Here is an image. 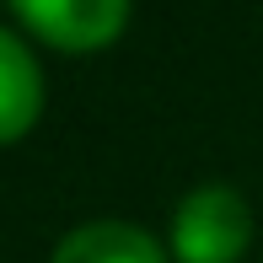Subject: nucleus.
I'll return each mask as SVG.
<instances>
[{
    "label": "nucleus",
    "instance_id": "f257e3e1",
    "mask_svg": "<svg viewBox=\"0 0 263 263\" xmlns=\"http://www.w3.org/2000/svg\"><path fill=\"white\" fill-rule=\"evenodd\" d=\"M253 247V210L236 188L204 183L172 210V258L177 263H242Z\"/></svg>",
    "mask_w": 263,
    "mask_h": 263
},
{
    "label": "nucleus",
    "instance_id": "f03ea898",
    "mask_svg": "<svg viewBox=\"0 0 263 263\" xmlns=\"http://www.w3.org/2000/svg\"><path fill=\"white\" fill-rule=\"evenodd\" d=\"M11 16L59 54H97L129 27V0H6Z\"/></svg>",
    "mask_w": 263,
    "mask_h": 263
},
{
    "label": "nucleus",
    "instance_id": "7ed1b4c3",
    "mask_svg": "<svg viewBox=\"0 0 263 263\" xmlns=\"http://www.w3.org/2000/svg\"><path fill=\"white\" fill-rule=\"evenodd\" d=\"M43 118V70L16 32L0 27V145H16Z\"/></svg>",
    "mask_w": 263,
    "mask_h": 263
},
{
    "label": "nucleus",
    "instance_id": "20e7f679",
    "mask_svg": "<svg viewBox=\"0 0 263 263\" xmlns=\"http://www.w3.org/2000/svg\"><path fill=\"white\" fill-rule=\"evenodd\" d=\"M49 263H166V247L129 220H91L76 226Z\"/></svg>",
    "mask_w": 263,
    "mask_h": 263
}]
</instances>
